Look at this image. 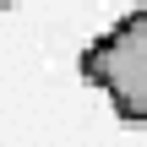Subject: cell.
<instances>
[{"instance_id": "cell-2", "label": "cell", "mask_w": 147, "mask_h": 147, "mask_svg": "<svg viewBox=\"0 0 147 147\" xmlns=\"http://www.w3.org/2000/svg\"><path fill=\"white\" fill-rule=\"evenodd\" d=\"M5 5H16V0H0V11H5Z\"/></svg>"}, {"instance_id": "cell-1", "label": "cell", "mask_w": 147, "mask_h": 147, "mask_svg": "<svg viewBox=\"0 0 147 147\" xmlns=\"http://www.w3.org/2000/svg\"><path fill=\"white\" fill-rule=\"evenodd\" d=\"M82 76L115 104L125 125H147V5L120 16L82 49Z\"/></svg>"}]
</instances>
